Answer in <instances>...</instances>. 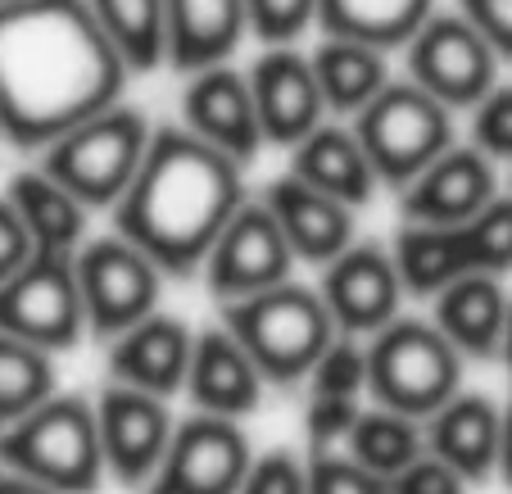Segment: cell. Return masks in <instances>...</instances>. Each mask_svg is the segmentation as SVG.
<instances>
[{
	"mask_svg": "<svg viewBox=\"0 0 512 494\" xmlns=\"http://www.w3.org/2000/svg\"><path fill=\"white\" fill-rule=\"evenodd\" d=\"M32 254H37V241H32L28 223L19 218L10 195H0V281H10Z\"/></svg>",
	"mask_w": 512,
	"mask_h": 494,
	"instance_id": "cell-39",
	"label": "cell"
},
{
	"mask_svg": "<svg viewBox=\"0 0 512 494\" xmlns=\"http://www.w3.org/2000/svg\"><path fill=\"white\" fill-rule=\"evenodd\" d=\"M0 467L64 494H96L109 472L96 404L82 395H50L19 422L0 427Z\"/></svg>",
	"mask_w": 512,
	"mask_h": 494,
	"instance_id": "cell-3",
	"label": "cell"
},
{
	"mask_svg": "<svg viewBox=\"0 0 512 494\" xmlns=\"http://www.w3.org/2000/svg\"><path fill=\"white\" fill-rule=\"evenodd\" d=\"M408 78L426 87L449 109H476L494 87H499L503 55L481 37L463 10L445 14L435 10L422 28L408 37Z\"/></svg>",
	"mask_w": 512,
	"mask_h": 494,
	"instance_id": "cell-9",
	"label": "cell"
},
{
	"mask_svg": "<svg viewBox=\"0 0 512 494\" xmlns=\"http://www.w3.org/2000/svg\"><path fill=\"white\" fill-rule=\"evenodd\" d=\"M472 146H481L494 164H512V82H499L472 109Z\"/></svg>",
	"mask_w": 512,
	"mask_h": 494,
	"instance_id": "cell-35",
	"label": "cell"
},
{
	"mask_svg": "<svg viewBox=\"0 0 512 494\" xmlns=\"http://www.w3.org/2000/svg\"><path fill=\"white\" fill-rule=\"evenodd\" d=\"M263 204L277 214L286 241L295 245V259L327 268L336 254L354 245V204L336 200V195L309 186L304 177L281 173L277 182L263 191Z\"/></svg>",
	"mask_w": 512,
	"mask_h": 494,
	"instance_id": "cell-20",
	"label": "cell"
},
{
	"mask_svg": "<svg viewBox=\"0 0 512 494\" xmlns=\"http://www.w3.org/2000/svg\"><path fill=\"white\" fill-rule=\"evenodd\" d=\"M368 390L381 408L431 417L463 390V349L435 322L395 318L368 336Z\"/></svg>",
	"mask_w": 512,
	"mask_h": 494,
	"instance_id": "cell-6",
	"label": "cell"
},
{
	"mask_svg": "<svg viewBox=\"0 0 512 494\" xmlns=\"http://www.w3.org/2000/svg\"><path fill=\"white\" fill-rule=\"evenodd\" d=\"M0 331L41 349H73L87 336V304L73 254L37 250L10 281H0Z\"/></svg>",
	"mask_w": 512,
	"mask_h": 494,
	"instance_id": "cell-11",
	"label": "cell"
},
{
	"mask_svg": "<svg viewBox=\"0 0 512 494\" xmlns=\"http://www.w3.org/2000/svg\"><path fill=\"white\" fill-rule=\"evenodd\" d=\"M96 417H100V445H105L109 476L132 485V490H145L150 476L159 472V463H164L177 431L164 395H150V390L114 381L96 399Z\"/></svg>",
	"mask_w": 512,
	"mask_h": 494,
	"instance_id": "cell-14",
	"label": "cell"
},
{
	"mask_svg": "<svg viewBox=\"0 0 512 494\" xmlns=\"http://www.w3.org/2000/svg\"><path fill=\"white\" fill-rule=\"evenodd\" d=\"M309 381H313V395L358 399L368 390V345H358V336H345V331H340V336L322 349V359L313 363Z\"/></svg>",
	"mask_w": 512,
	"mask_h": 494,
	"instance_id": "cell-32",
	"label": "cell"
},
{
	"mask_svg": "<svg viewBox=\"0 0 512 494\" xmlns=\"http://www.w3.org/2000/svg\"><path fill=\"white\" fill-rule=\"evenodd\" d=\"M91 10L132 73L168 64V0H91Z\"/></svg>",
	"mask_w": 512,
	"mask_h": 494,
	"instance_id": "cell-29",
	"label": "cell"
},
{
	"mask_svg": "<svg viewBox=\"0 0 512 494\" xmlns=\"http://www.w3.org/2000/svg\"><path fill=\"white\" fill-rule=\"evenodd\" d=\"M290 173L304 177V182L318 186V191L336 195V200L354 204V209L368 204L372 191L381 186V177H377V168H372L363 141H358L354 123H331V118L322 127H313L300 146L290 150Z\"/></svg>",
	"mask_w": 512,
	"mask_h": 494,
	"instance_id": "cell-23",
	"label": "cell"
},
{
	"mask_svg": "<svg viewBox=\"0 0 512 494\" xmlns=\"http://www.w3.org/2000/svg\"><path fill=\"white\" fill-rule=\"evenodd\" d=\"M345 445L358 463L381 476H399L413 458L426 454V436L417 431V417L395 413V408H372V413H363Z\"/></svg>",
	"mask_w": 512,
	"mask_h": 494,
	"instance_id": "cell-31",
	"label": "cell"
},
{
	"mask_svg": "<svg viewBox=\"0 0 512 494\" xmlns=\"http://www.w3.org/2000/svg\"><path fill=\"white\" fill-rule=\"evenodd\" d=\"M499 359L512 368V309H508V331H503V354H499Z\"/></svg>",
	"mask_w": 512,
	"mask_h": 494,
	"instance_id": "cell-43",
	"label": "cell"
},
{
	"mask_svg": "<svg viewBox=\"0 0 512 494\" xmlns=\"http://www.w3.org/2000/svg\"><path fill=\"white\" fill-rule=\"evenodd\" d=\"M313 73L322 82L327 109L340 118H354L390 87V50L368 46L354 37H327L313 50Z\"/></svg>",
	"mask_w": 512,
	"mask_h": 494,
	"instance_id": "cell-27",
	"label": "cell"
},
{
	"mask_svg": "<svg viewBox=\"0 0 512 494\" xmlns=\"http://www.w3.org/2000/svg\"><path fill=\"white\" fill-rule=\"evenodd\" d=\"M182 123L195 136L213 141L218 150H227L232 159L250 164L268 141H263L259 105H254L250 73L232 64H209L195 68L191 82L182 87Z\"/></svg>",
	"mask_w": 512,
	"mask_h": 494,
	"instance_id": "cell-17",
	"label": "cell"
},
{
	"mask_svg": "<svg viewBox=\"0 0 512 494\" xmlns=\"http://www.w3.org/2000/svg\"><path fill=\"white\" fill-rule=\"evenodd\" d=\"M150 141H155L150 118L118 100L50 141L41 150V168L64 182L87 209H114L141 173Z\"/></svg>",
	"mask_w": 512,
	"mask_h": 494,
	"instance_id": "cell-5",
	"label": "cell"
},
{
	"mask_svg": "<svg viewBox=\"0 0 512 494\" xmlns=\"http://www.w3.org/2000/svg\"><path fill=\"white\" fill-rule=\"evenodd\" d=\"M499 440H503V408L490 395L458 390L445 408L426 417V449L440 454L467 481H485L499 472Z\"/></svg>",
	"mask_w": 512,
	"mask_h": 494,
	"instance_id": "cell-22",
	"label": "cell"
},
{
	"mask_svg": "<svg viewBox=\"0 0 512 494\" xmlns=\"http://www.w3.org/2000/svg\"><path fill=\"white\" fill-rule=\"evenodd\" d=\"M254 454L241 431V417L195 413L177 422L159 472L145 494H241Z\"/></svg>",
	"mask_w": 512,
	"mask_h": 494,
	"instance_id": "cell-12",
	"label": "cell"
},
{
	"mask_svg": "<svg viewBox=\"0 0 512 494\" xmlns=\"http://www.w3.org/2000/svg\"><path fill=\"white\" fill-rule=\"evenodd\" d=\"M499 200V177H494V159L481 146H449L445 155L426 164L413 182L399 191V209L404 223H463V218L481 214L485 204Z\"/></svg>",
	"mask_w": 512,
	"mask_h": 494,
	"instance_id": "cell-18",
	"label": "cell"
},
{
	"mask_svg": "<svg viewBox=\"0 0 512 494\" xmlns=\"http://www.w3.org/2000/svg\"><path fill=\"white\" fill-rule=\"evenodd\" d=\"M512 300L503 295L499 272H472L435 295V327L445 331L463 359H499Z\"/></svg>",
	"mask_w": 512,
	"mask_h": 494,
	"instance_id": "cell-24",
	"label": "cell"
},
{
	"mask_svg": "<svg viewBox=\"0 0 512 494\" xmlns=\"http://www.w3.org/2000/svg\"><path fill=\"white\" fill-rule=\"evenodd\" d=\"M191 354H195V336L182 318L173 313H150L136 327H127L123 336L109 340V372L114 381L150 395H177L186 386L191 372Z\"/></svg>",
	"mask_w": 512,
	"mask_h": 494,
	"instance_id": "cell-19",
	"label": "cell"
},
{
	"mask_svg": "<svg viewBox=\"0 0 512 494\" xmlns=\"http://www.w3.org/2000/svg\"><path fill=\"white\" fill-rule=\"evenodd\" d=\"M223 322L254 354L268 381H300L322 359V349L340 336L322 291L300 281H277L259 295L223 304Z\"/></svg>",
	"mask_w": 512,
	"mask_h": 494,
	"instance_id": "cell-4",
	"label": "cell"
},
{
	"mask_svg": "<svg viewBox=\"0 0 512 494\" xmlns=\"http://www.w3.org/2000/svg\"><path fill=\"white\" fill-rule=\"evenodd\" d=\"M250 32L245 0H168V64L195 73L227 64Z\"/></svg>",
	"mask_w": 512,
	"mask_h": 494,
	"instance_id": "cell-25",
	"label": "cell"
},
{
	"mask_svg": "<svg viewBox=\"0 0 512 494\" xmlns=\"http://www.w3.org/2000/svg\"><path fill=\"white\" fill-rule=\"evenodd\" d=\"M127 73L91 0H0V132L10 146L46 150L118 105Z\"/></svg>",
	"mask_w": 512,
	"mask_h": 494,
	"instance_id": "cell-1",
	"label": "cell"
},
{
	"mask_svg": "<svg viewBox=\"0 0 512 494\" xmlns=\"http://www.w3.org/2000/svg\"><path fill=\"white\" fill-rule=\"evenodd\" d=\"M399 277L413 295H440L458 277L512 268V195H499L463 223H404L395 236Z\"/></svg>",
	"mask_w": 512,
	"mask_h": 494,
	"instance_id": "cell-7",
	"label": "cell"
},
{
	"mask_svg": "<svg viewBox=\"0 0 512 494\" xmlns=\"http://www.w3.org/2000/svg\"><path fill=\"white\" fill-rule=\"evenodd\" d=\"M290 263H295V245L286 241L277 214L263 200H245L232 223L223 227V236L213 241L209 259H204V281L227 304L268 291L277 281H290Z\"/></svg>",
	"mask_w": 512,
	"mask_h": 494,
	"instance_id": "cell-13",
	"label": "cell"
},
{
	"mask_svg": "<svg viewBox=\"0 0 512 494\" xmlns=\"http://www.w3.org/2000/svg\"><path fill=\"white\" fill-rule=\"evenodd\" d=\"M0 494H64V490L41 485V481H32V476H23V472H10V467H0Z\"/></svg>",
	"mask_w": 512,
	"mask_h": 494,
	"instance_id": "cell-41",
	"label": "cell"
},
{
	"mask_svg": "<svg viewBox=\"0 0 512 494\" xmlns=\"http://www.w3.org/2000/svg\"><path fill=\"white\" fill-rule=\"evenodd\" d=\"M349 123H354L377 177L399 191L454 146V109L445 100H435L426 87H417L413 78L390 82Z\"/></svg>",
	"mask_w": 512,
	"mask_h": 494,
	"instance_id": "cell-8",
	"label": "cell"
},
{
	"mask_svg": "<svg viewBox=\"0 0 512 494\" xmlns=\"http://www.w3.org/2000/svg\"><path fill=\"white\" fill-rule=\"evenodd\" d=\"M241 494H309V463L290 449H268L250 463Z\"/></svg>",
	"mask_w": 512,
	"mask_h": 494,
	"instance_id": "cell-36",
	"label": "cell"
},
{
	"mask_svg": "<svg viewBox=\"0 0 512 494\" xmlns=\"http://www.w3.org/2000/svg\"><path fill=\"white\" fill-rule=\"evenodd\" d=\"M358 417H363L358 399H349V395H313L309 417H304L309 445L313 449H331V445H340V440H349V431L358 427Z\"/></svg>",
	"mask_w": 512,
	"mask_h": 494,
	"instance_id": "cell-37",
	"label": "cell"
},
{
	"mask_svg": "<svg viewBox=\"0 0 512 494\" xmlns=\"http://www.w3.org/2000/svg\"><path fill=\"white\" fill-rule=\"evenodd\" d=\"M0 141H5V132H0Z\"/></svg>",
	"mask_w": 512,
	"mask_h": 494,
	"instance_id": "cell-44",
	"label": "cell"
},
{
	"mask_svg": "<svg viewBox=\"0 0 512 494\" xmlns=\"http://www.w3.org/2000/svg\"><path fill=\"white\" fill-rule=\"evenodd\" d=\"M499 476L512 490V404L503 408V440H499Z\"/></svg>",
	"mask_w": 512,
	"mask_h": 494,
	"instance_id": "cell-42",
	"label": "cell"
},
{
	"mask_svg": "<svg viewBox=\"0 0 512 494\" xmlns=\"http://www.w3.org/2000/svg\"><path fill=\"white\" fill-rule=\"evenodd\" d=\"M467 485L472 481L431 449L422 458H413L399 476H390V494H467Z\"/></svg>",
	"mask_w": 512,
	"mask_h": 494,
	"instance_id": "cell-38",
	"label": "cell"
},
{
	"mask_svg": "<svg viewBox=\"0 0 512 494\" xmlns=\"http://www.w3.org/2000/svg\"><path fill=\"white\" fill-rule=\"evenodd\" d=\"M78 286L82 304H87V327L91 336L114 340L141 318H150L164 291V268H159L132 236L114 232L87 241L78 254Z\"/></svg>",
	"mask_w": 512,
	"mask_h": 494,
	"instance_id": "cell-10",
	"label": "cell"
},
{
	"mask_svg": "<svg viewBox=\"0 0 512 494\" xmlns=\"http://www.w3.org/2000/svg\"><path fill=\"white\" fill-rule=\"evenodd\" d=\"M263 368L254 363V354L241 340L223 327H209L195 336L191 372H186V395L200 413L218 417H245L259 408L263 399Z\"/></svg>",
	"mask_w": 512,
	"mask_h": 494,
	"instance_id": "cell-21",
	"label": "cell"
},
{
	"mask_svg": "<svg viewBox=\"0 0 512 494\" xmlns=\"http://www.w3.org/2000/svg\"><path fill=\"white\" fill-rule=\"evenodd\" d=\"M5 195H10L19 218L28 223L37 250H46V254H78L82 250V232H87L91 209L68 191L64 182H55L41 164L14 173Z\"/></svg>",
	"mask_w": 512,
	"mask_h": 494,
	"instance_id": "cell-26",
	"label": "cell"
},
{
	"mask_svg": "<svg viewBox=\"0 0 512 494\" xmlns=\"http://www.w3.org/2000/svg\"><path fill=\"white\" fill-rule=\"evenodd\" d=\"M318 291L345 336H377L381 327L399 318V300H404L408 286L399 277L395 250L363 241L349 245L345 254H336L322 268Z\"/></svg>",
	"mask_w": 512,
	"mask_h": 494,
	"instance_id": "cell-15",
	"label": "cell"
},
{
	"mask_svg": "<svg viewBox=\"0 0 512 494\" xmlns=\"http://www.w3.org/2000/svg\"><path fill=\"white\" fill-rule=\"evenodd\" d=\"M250 87L268 146L295 150L331 114L322 82L313 73V55H300L290 46H263V55L250 64Z\"/></svg>",
	"mask_w": 512,
	"mask_h": 494,
	"instance_id": "cell-16",
	"label": "cell"
},
{
	"mask_svg": "<svg viewBox=\"0 0 512 494\" xmlns=\"http://www.w3.org/2000/svg\"><path fill=\"white\" fill-rule=\"evenodd\" d=\"M458 10L481 28V37L503 59H512V0H458Z\"/></svg>",
	"mask_w": 512,
	"mask_h": 494,
	"instance_id": "cell-40",
	"label": "cell"
},
{
	"mask_svg": "<svg viewBox=\"0 0 512 494\" xmlns=\"http://www.w3.org/2000/svg\"><path fill=\"white\" fill-rule=\"evenodd\" d=\"M55 395V363L50 349L0 331V427L19 422L37 404Z\"/></svg>",
	"mask_w": 512,
	"mask_h": 494,
	"instance_id": "cell-30",
	"label": "cell"
},
{
	"mask_svg": "<svg viewBox=\"0 0 512 494\" xmlns=\"http://www.w3.org/2000/svg\"><path fill=\"white\" fill-rule=\"evenodd\" d=\"M309 494H390V476L363 467L354 454L318 449L309 463Z\"/></svg>",
	"mask_w": 512,
	"mask_h": 494,
	"instance_id": "cell-33",
	"label": "cell"
},
{
	"mask_svg": "<svg viewBox=\"0 0 512 494\" xmlns=\"http://www.w3.org/2000/svg\"><path fill=\"white\" fill-rule=\"evenodd\" d=\"M241 168V159L195 136L186 123L155 127L141 173L114 204L118 232L132 236L164 272L191 277L245 204Z\"/></svg>",
	"mask_w": 512,
	"mask_h": 494,
	"instance_id": "cell-2",
	"label": "cell"
},
{
	"mask_svg": "<svg viewBox=\"0 0 512 494\" xmlns=\"http://www.w3.org/2000/svg\"><path fill=\"white\" fill-rule=\"evenodd\" d=\"M250 32L263 46H295L309 23H318V0H245Z\"/></svg>",
	"mask_w": 512,
	"mask_h": 494,
	"instance_id": "cell-34",
	"label": "cell"
},
{
	"mask_svg": "<svg viewBox=\"0 0 512 494\" xmlns=\"http://www.w3.org/2000/svg\"><path fill=\"white\" fill-rule=\"evenodd\" d=\"M431 14L435 0H318V23L327 37H354L381 50H404Z\"/></svg>",
	"mask_w": 512,
	"mask_h": 494,
	"instance_id": "cell-28",
	"label": "cell"
}]
</instances>
